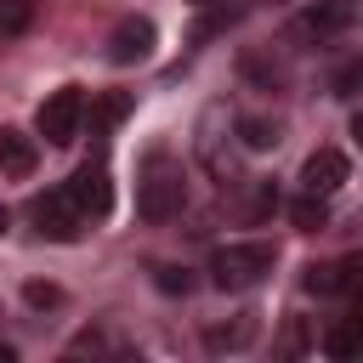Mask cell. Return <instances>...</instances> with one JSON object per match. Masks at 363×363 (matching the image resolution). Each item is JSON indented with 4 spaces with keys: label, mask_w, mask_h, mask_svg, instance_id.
I'll list each match as a JSON object with an SVG mask.
<instances>
[{
    "label": "cell",
    "mask_w": 363,
    "mask_h": 363,
    "mask_svg": "<svg viewBox=\"0 0 363 363\" xmlns=\"http://www.w3.org/2000/svg\"><path fill=\"white\" fill-rule=\"evenodd\" d=\"M244 153V142H238V113L227 108V102H210L204 113H199V136H193V159L210 170V182H221V187H238V159Z\"/></svg>",
    "instance_id": "6da1fadb"
},
{
    "label": "cell",
    "mask_w": 363,
    "mask_h": 363,
    "mask_svg": "<svg viewBox=\"0 0 363 363\" xmlns=\"http://www.w3.org/2000/svg\"><path fill=\"white\" fill-rule=\"evenodd\" d=\"M357 23H363V0H312L306 11H295L284 23V45L318 51V45H335L340 34H352Z\"/></svg>",
    "instance_id": "7a4b0ae2"
},
{
    "label": "cell",
    "mask_w": 363,
    "mask_h": 363,
    "mask_svg": "<svg viewBox=\"0 0 363 363\" xmlns=\"http://www.w3.org/2000/svg\"><path fill=\"white\" fill-rule=\"evenodd\" d=\"M182 204H187V176H182V164H176L170 153H147V159H142V176H136V216L159 227V221L182 216Z\"/></svg>",
    "instance_id": "3957f363"
},
{
    "label": "cell",
    "mask_w": 363,
    "mask_h": 363,
    "mask_svg": "<svg viewBox=\"0 0 363 363\" xmlns=\"http://www.w3.org/2000/svg\"><path fill=\"white\" fill-rule=\"evenodd\" d=\"M272 267H278V250H272L267 238H238V244H221V250L210 255V284L244 295V289L267 284Z\"/></svg>",
    "instance_id": "277c9868"
},
{
    "label": "cell",
    "mask_w": 363,
    "mask_h": 363,
    "mask_svg": "<svg viewBox=\"0 0 363 363\" xmlns=\"http://www.w3.org/2000/svg\"><path fill=\"white\" fill-rule=\"evenodd\" d=\"M79 125H85V91L79 85H57L34 113V136H45L51 147H68L79 136Z\"/></svg>",
    "instance_id": "5b68a950"
},
{
    "label": "cell",
    "mask_w": 363,
    "mask_h": 363,
    "mask_svg": "<svg viewBox=\"0 0 363 363\" xmlns=\"http://www.w3.org/2000/svg\"><path fill=\"white\" fill-rule=\"evenodd\" d=\"M28 221H34V233H40V238H51V244H74V238H79V227H85V216H79V210H74V199H68V187L34 193V199H28Z\"/></svg>",
    "instance_id": "8992f818"
},
{
    "label": "cell",
    "mask_w": 363,
    "mask_h": 363,
    "mask_svg": "<svg viewBox=\"0 0 363 363\" xmlns=\"http://www.w3.org/2000/svg\"><path fill=\"white\" fill-rule=\"evenodd\" d=\"M62 187H68L74 210L85 216V227H91V221H102V216H108V204H113V182H108V164H102V159H85Z\"/></svg>",
    "instance_id": "52a82bcc"
},
{
    "label": "cell",
    "mask_w": 363,
    "mask_h": 363,
    "mask_svg": "<svg viewBox=\"0 0 363 363\" xmlns=\"http://www.w3.org/2000/svg\"><path fill=\"white\" fill-rule=\"evenodd\" d=\"M346 182V153L335 147H318L306 164H301V193H318V199H335Z\"/></svg>",
    "instance_id": "ba28073f"
},
{
    "label": "cell",
    "mask_w": 363,
    "mask_h": 363,
    "mask_svg": "<svg viewBox=\"0 0 363 363\" xmlns=\"http://www.w3.org/2000/svg\"><path fill=\"white\" fill-rule=\"evenodd\" d=\"M34 164H40V142L23 136L17 125H0V176L23 182V176H34Z\"/></svg>",
    "instance_id": "9c48e42d"
},
{
    "label": "cell",
    "mask_w": 363,
    "mask_h": 363,
    "mask_svg": "<svg viewBox=\"0 0 363 363\" xmlns=\"http://www.w3.org/2000/svg\"><path fill=\"white\" fill-rule=\"evenodd\" d=\"M153 51V23L147 17H125L113 34H108V57L113 62H142Z\"/></svg>",
    "instance_id": "30bf717a"
},
{
    "label": "cell",
    "mask_w": 363,
    "mask_h": 363,
    "mask_svg": "<svg viewBox=\"0 0 363 363\" xmlns=\"http://www.w3.org/2000/svg\"><path fill=\"white\" fill-rule=\"evenodd\" d=\"M255 340V318L244 312V318H233V323H210L204 329V352H244Z\"/></svg>",
    "instance_id": "8fae6325"
},
{
    "label": "cell",
    "mask_w": 363,
    "mask_h": 363,
    "mask_svg": "<svg viewBox=\"0 0 363 363\" xmlns=\"http://www.w3.org/2000/svg\"><path fill=\"white\" fill-rule=\"evenodd\" d=\"M62 352H68V357H125L130 346H125L113 329H79V335H74Z\"/></svg>",
    "instance_id": "7c38bea8"
},
{
    "label": "cell",
    "mask_w": 363,
    "mask_h": 363,
    "mask_svg": "<svg viewBox=\"0 0 363 363\" xmlns=\"http://www.w3.org/2000/svg\"><path fill=\"white\" fill-rule=\"evenodd\" d=\"M329 96H340V102H357V96H363V57H357V51L329 68Z\"/></svg>",
    "instance_id": "4fadbf2b"
},
{
    "label": "cell",
    "mask_w": 363,
    "mask_h": 363,
    "mask_svg": "<svg viewBox=\"0 0 363 363\" xmlns=\"http://www.w3.org/2000/svg\"><path fill=\"white\" fill-rule=\"evenodd\" d=\"M34 17H40V0H0V40L28 34V28H34Z\"/></svg>",
    "instance_id": "5bb4252c"
},
{
    "label": "cell",
    "mask_w": 363,
    "mask_h": 363,
    "mask_svg": "<svg viewBox=\"0 0 363 363\" xmlns=\"http://www.w3.org/2000/svg\"><path fill=\"white\" fill-rule=\"evenodd\" d=\"M238 142H244V153H267L284 142V130H278V119H238Z\"/></svg>",
    "instance_id": "9a60e30c"
},
{
    "label": "cell",
    "mask_w": 363,
    "mask_h": 363,
    "mask_svg": "<svg viewBox=\"0 0 363 363\" xmlns=\"http://www.w3.org/2000/svg\"><path fill=\"white\" fill-rule=\"evenodd\" d=\"M289 221H295L301 233H323V227H329V199H318V193H301V199L289 204Z\"/></svg>",
    "instance_id": "2e32d148"
},
{
    "label": "cell",
    "mask_w": 363,
    "mask_h": 363,
    "mask_svg": "<svg viewBox=\"0 0 363 363\" xmlns=\"http://www.w3.org/2000/svg\"><path fill=\"white\" fill-rule=\"evenodd\" d=\"M244 79H255L261 91H284V62H267V57H244Z\"/></svg>",
    "instance_id": "e0dca14e"
},
{
    "label": "cell",
    "mask_w": 363,
    "mask_h": 363,
    "mask_svg": "<svg viewBox=\"0 0 363 363\" xmlns=\"http://www.w3.org/2000/svg\"><path fill=\"white\" fill-rule=\"evenodd\" d=\"M278 352H284V357H301V352H318V335H306V323H301V318H289V329L278 335Z\"/></svg>",
    "instance_id": "ac0fdd59"
},
{
    "label": "cell",
    "mask_w": 363,
    "mask_h": 363,
    "mask_svg": "<svg viewBox=\"0 0 363 363\" xmlns=\"http://www.w3.org/2000/svg\"><path fill=\"white\" fill-rule=\"evenodd\" d=\"M153 272H159L153 284H159L164 295H187V289H193V278H187V267H153Z\"/></svg>",
    "instance_id": "d6986e66"
},
{
    "label": "cell",
    "mask_w": 363,
    "mask_h": 363,
    "mask_svg": "<svg viewBox=\"0 0 363 363\" xmlns=\"http://www.w3.org/2000/svg\"><path fill=\"white\" fill-rule=\"evenodd\" d=\"M23 301L40 312V306H57V301H62V289H51V284H28V289H23Z\"/></svg>",
    "instance_id": "ffe728a7"
},
{
    "label": "cell",
    "mask_w": 363,
    "mask_h": 363,
    "mask_svg": "<svg viewBox=\"0 0 363 363\" xmlns=\"http://www.w3.org/2000/svg\"><path fill=\"white\" fill-rule=\"evenodd\" d=\"M352 142H357V147H363V108H357V113H352Z\"/></svg>",
    "instance_id": "44dd1931"
},
{
    "label": "cell",
    "mask_w": 363,
    "mask_h": 363,
    "mask_svg": "<svg viewBox=\"0 0 363 363\" xmlns=\"http://www.w3.org/2000/svg\"><path fill=\"white\" fill-rule=\"evenodd\" d=\"M6 227H11V210H6V204H0V238H6Z\"/></svg>",
    "instance_id": "7402d4cb"
},
{
    "label": "cell",
    "mask_w": 363,
    "mask_h": 363,
    "mask_svg": "<svg viewBox=\"0 0 363 363\" xmlns=\"http://www.w3.org/2000/svg\"><path fill=\"white\" fill-rule=\"evenodd\" d=\"M0 363H11V346H6V340H0Z\"/></svg>",
    "instance_id": "603a6c76"
},
{
    "label": "cell",
    "mask_w": 363,
    "mask_h": 363,
    "mask_svg": "<svg viewBox=\"0 0 363 363\" xmlns=\"http://www.w3.org/2000/svg\"><path fill=\"white\" fill-rule=\"evenodd\" d=\"M193 6H216V0H193Z\"/></svg>",
    "instance_id": "cb8c5ba5"
}]
</instances>
